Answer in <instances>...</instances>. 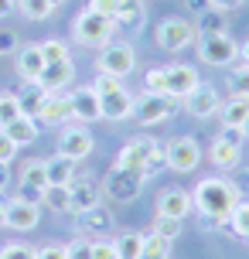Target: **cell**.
<instances>
[{
    "instance_id": "d6986e66",
    "label": "cell",
    "mask_w": 249,
    "mask_h": 259,
    "mask_svg": "<svg viewBox=\"0 0 249 259\" xmlns=\"http://www.w3.org/2000/svg\"><path fill=\"white\" fill-rule=\"evenodd\" d=\"M68 103H72V116L75 123H96V119H103L99 113V92L92 89V85H82L68 96Z\"/></svg>"
},
{
    "instance_id": "b9f144b4",
    "label": "cell",
    "mask_w": 249,
    "mask_h": 259,
    "mask_svg": "<svg viewBox=\"0 0 249 259\" xmlns=\"http://www.w3.org/2000/svg\"><path fill=\"white\" fill-rule=\"evenodd\" d=\"M144 89L147 92H160V96H164V68H147Z\"/></svg>"
},
{
    "instance_id": "83f0119b",
    "label": "cell",
    "mask_w": 249,
    "mask_h": 259,
    "mask_svg": "<svg viewBox=\"0 0 249 259\" xmlns=\"http://www.w3.org/2000/svg\"><path fill=\"white\" fill-rule=\"evenodd\" d=\"M106 229H113V215L103 205H96L79 215V232H106Z\"/></svg>"
},
{
    "instance_id": "ffe728a7",
    "label": "cell",
    "mask_w": 249,
    "mask_h": 259,
    "mask_svg": "<svg viewBox=\"0 0 249 259\" xmlns=\"http://www.w3.org/2000/svg\"><path fill=\"white\" fill-rule=\"evenodd\" d=\"M68 191H72V211L75 215H82V211H89V208L103 205V188H99V181L96 178H75V181L68 184Z\"/></svg>"
},
{
    "instance_id": "ab89813d",
    "label": "cell",
    "mask_w": 249,
    "mask_h": 259,
    "mask_svg": "<svg viewBox=\"0 0 249 259\" xmlns=\"http://www.w3.org/2000/svg\"><path fill=\"white\" fill-rule=\"evenodd\" d=\"M65 252H68V259H92V242L79 235V239H72L65 246Z\"/></svg>"
},
{
    "instance_id": "30bf717a",
    "label": "cell",
    "mask_w": 249,
    "mask_h": 259,
    "mask_svg": "<svg viewBox=\"0 0 249 259\" xmlns=\"http://www.w3.org/2000/svg\"><path fill=\"white\" fill-rule=\"evenodd\" d=\"M219 106H222L219 89H215V85H209V82H198L195 89L184 96V109H188V116H195V119L215 116V113H219Z\"/></svg>"
},
{
    "instance_id": "1f68e13d",
    "label": "cell",
    "mask_w": 249,
    "mask_h": 259,
    "mask_svg": "<svg viewBox=\"0 0 249 259\" xmlns=\"http://www.w3.org/2000/svg\"><path fill=\"white\" fill-rule=\"evenodd\" d=\"M14 7H21V14H24L27 21H48L55 14L52 0H17Z\"/></svg>"
},
{
    "instance_id": "bcb514c9",
    "label": "cell",
    "mask_w": 249,
    "mask_h": 259,
    "mask_svg": "<svg viewBox=\"0 0 249 259\" xmlns=\"http://www.w3.org/2000/svg\"><path fill=\"white\" fill-rule=\"evenodd\" d=\"M38 259H68L65 246H55V242H48V246L38 249Z\"/></svg>"
},
{
    "instance_id": "7c38bea8",
    "label": "cell",
    "mask_w": 249,
    "mask_h": 259,
    "mask_svg": "<svg viewBox=\"0 0 249 259\" xmlns=\"http://www.w3.org/2000/svg\"><path fill=\"white\" fill-rule=\"evenodd\" d=\"M4 225L14 229V232H31L41 225V208L38 201H27V198H14L7 205V215H4Z\"/></svg>"
},
{
    "instance_id": "f1b7e54d",
    "label": "cell",
    "mask_w": 249,
    "mask_h": 259,
    "mask_svg": "<svg viewBox=\"0 0 249 259\" xmlns=\"http://www.w3.org/2000/svg\"><path fill=\"white\" fill-rule=\"evenodd\" d=\"M225 229L236 235V239H249V201L239 198V205L229 211V219H225Z\"/></svg>"
},
{
    "instance_id": "e0dca14e",
    "label": "cell",
    "mask_w": 249,
    "mask_h": 259,
    "mask_svg": "<svg viewBox=\"0 0 249 259\" xmlns=\"http://www.w3.org/2000/svg\"><path fill=\"white\" fill-rule=\"evenodd\" d=\"M38 119L45 123V126H68L72 123V103H68V96H62V92H48L45 96V103H41L38 109Z\"/></svg>"
},
{
    "instance_id": "f6af8a7d",
    "label": "cell",
    "mask_w": 249,
    "mask_h": 259,
    "mask_svg": "<svg viewBox=\"0 0 249 259\" xmlns=\"http://www.w3.org/2000/svg\"><path fill=\"white\" fill-rule=\"evenodd\" d=\"M92 259H116V246L106 242V239H96L92 242Z\"/></svg>"
},
{
    "instance_id": "5bb4252c",
    "label": "cell",
    "mask_w": 249,
    "mask_h": 259,
    "mask_svg": "<svg viewBox=\"0 0 249 259\" xmlns=\"http://www.w3.org/2000/svg\"><path fill=\"white\" fill-rule=\"evenodd\" d=\"M191 208H195V201H191V191H184V188H168L157 194V219L184 222L191 215Z\"/></svg>"
},
{
    "instance_id": "11a10c76",
    "label": "cell",
    "mask_w": 249,
    "mask_h": 259,
    "mask_svg": "<svg viewBox=\"0 0 249 259\" xmlns=\"http://www.w3.org/2000/svg\"><path fill=\"white\" fill-rule=\"evenodd\" d=\"M7 188V164H0V191Z\"/></svg>"
},
{
    "instance_id": "8992f818",
    "label": "cell",
    "mask_w": 249,
    "mask_h": 259,
    "mask_svg": "<svg viewBox=\"0 0 249 259\" xmlns=\"http://www.w3.org/2000/svg\"><path fill=\"white\" fill-rule=\"evenodd\" d=\"M198 58L215 68H229L239 58V45L229 34H201L198 38Z\"/></svg>"
},
{
    "instance_id": "6da1fadb",
    "label": "cell",
    "mask_w": 249,
    "mask_h": 259,
    "mask_svg": "<svg viewBox=\"0 0 249 259\" xmlns=\"http://www.w3.org/2000/svg\"><path fill=\"white\" fill-rule=\"evenodd\" d=\"M191 201H195L198 215L209 222L205 229H215V225H222V222L229 219V211L239 205V191H236V184L225 181V178H205V181H198Z\"/></svg>"
},
{
    "instance_id": "f35d334b",
    "label": "cell",
    "mask_w": 249,
    "mask_h": 259,
    "mask_svg": "<svg viewBox=\"0 0 249 259\" xmlns=\"http://www.w3.org/2000/svg\"><path fill=\"white\" fill-rule=\"evenodd\" d=\"M0 259H38V249L24 246V242H7V246H0Z\"/></svg>"
},
{
    "instance_id": "d590c367",
    "label": "cell",
    "mask_w": 249,
    "mask_h": 259,
    "mask_svg": "<svg viewBox=\"0 0 249 259\" xmlns=\"http://www.w3.org/2000/svg\"><path fill=\"white\" fill-rule=\"evenodd\" d=\"M38 45H41V55H45V62H72V48H68L65 41L48 38V41H38Z\"/></svg>"
},
{
    "instance_id": "ee69618b",
    "label": "cell",
    "mask_w": 249,
    "mask_h": 259,
    "mask_svg": "<svg viewBox=\"0 0 249 259\" xmlns=\"http://www.w3.org/2000/svg\"><path fill=\"white\" fill-rule=\"evenodd\" d=\"M14 157H17V143H14L11 137L0 130V164H11Z\"/></svg>"
},
{
    "instance_id": "2e32d148",
    "label": "cell",
    "mask_w": 249,
    "mask_h": 259,
    "mask_svg": "<svg viewBox=\"0 0 249 259\" xmlns=\"http://www.w3.org/2000/svg\"><path fill=\"white\" fill-rule=\"evenodd\" d=\"M14 65H17V75L24 78V82H38L41 68H45V55H41V45L38 41H27V45H17V52H14Z\"/></svg>"
},
{
    "instance_id": "7bdbcfd3",
    "label": "cell",
    "mask_w": 249,
    "mask_h": 259,
    "mask_svg": "<svg viewBox=\"0 0 249 259\" xmlns=\"http://www.w3.org/2000/svg\"><path fill=\"white\" fill-rule=\"evenodd\" d=\"M119 7H123V0H89V11L106 14V17H116Z\"/></svg>"
},
{
    "instance_id": "f546056e",
    "label": "cell",
    "mask_w": 249,
    "mask_h": 259,
    "mask_svg": "<svg viewBox=\"0 0 249 259\" xmlns=\"http://www.w3.org/2000/svg\"><path fill=\"white\" fill-rule=\"evenodd\" d=\"M195 34H225V11H209L198 14V24H195Z\"/></svg>"
},
{
    "instance_id": "836d02e7",
    "label": "cell",
    "mask_w": 249,
    "mask_h": 259,
    "mask_svg": "<svg viewBox=\"0 0 249 259\" xmlns=\"http://www.w3.org/2000/svg\"><path fill=\"white\" fill-rule=\"evenodd\" d=\"M168 239H160L154 229L150 232H144V252H140V259H168Z\"/></svg>"
},
{
    "instance_id": "680465c9",
    "label": "cell",
    "mask_w": 249,
    "mask_h": 259,
    "mask_svg": "<svg viewBox=\"0 0 249 259\" xmlns=\"http://www.w3.org/2000/svg\"><path fill=\"white\" fill-rule=\"evenodd\" d=\"M62 4H65V0H52V7H62Z\"/></svg>"
},
{
    "instance_id": "cb8c5ba5",
    "label": "cell",
    "mask_w": 249,
    "mask_h": 259,
    "mask_svg": "<svg viewBox=\"0 0 249 259\" xmlns=\"http://www.w3.org/2000/svg\"><path fill=\"white\" fill-rule=\"evenodd\" d=\"M249 116V99L246 96H232V99H225L219 106V119H222V126H242Z\"/></svg>"
},
{
    "instance_id": "681fc988",
    "label": "cell",
    "mask_w": 249,
    "mask_h": 259,
    "mask_svg": "<svg viewBox=\"0 0 249 259\" xmlns=\"http://www.w3.org/2000/svg\"><path fill=\"white\" fill-rule=\"evenodd\" d=\"M17 52V38H14L11 31H4L0 34V55H14Z\"/></svg>"
},
{
    "instance_id": "8fae6325",
    "label": "cell",
    "mask_w": 249,
    "mask_h": 259,
    "mask_svg": "<svg viewBox=\"0 0 249 259\" xmlns=\"http://www.w3.org/2000/svg\"><path fill=\"white\" fill-rule=\"evenodd\" d=\"M140 188H144L140 170L113 167V170H109V178H106V184H103V194H106V198H116V201H130V198H137Z\"/></svg>"
},
{
    "instance_id": "52a82bcc",
    "label": "cell",
    "mask_w": 249,
    "mask_h": 259,
    "mask_svg": "<svg viewBox=\"0 0 249 259\" xmlns=\"http://www.w3.org/2000/svg\"><path fill=\"white\" fill-rule=\"evenodd\" d=\"M92 147H96V140H92V133L86 130V123H68L62 130V137H58V154L75 160V164L92 154Z\"/></svg>"
},
{
    "instance_id": "9f6ffc18",
    "label": "cell",
    "mask_w": 249,
    "mask_h": 259,
    "mask_svg": "<svg viewBox=\"0 0 249 259\" xmlns=\"http://www.w3.org/2000/svg\"><path fill=\"white\" fill-rule=\"evenodd\" d=\"M7 205H11V201H4V198H0V222H4V215H7Z\"/></svg>"
},
{
    "instance_id": "d4e9b609",
    "label": "cell",
    "mask_w": 249,
    "mask_h": 259,
    "mask_svg": "<svg viewBox=\"0 0 249 259\" xmlns=\"http://www.w3.org/2000/svg\"><path fill=\"white\" fill-rule=\"evenodd\" d=\"M45 170H48V184H72L75 181V160L55 154L45 160Z\"/></svg>"
},
{
    "instance_id": "6f0895ef",
    "label": "cell",
    "mask_w": 249,
    "mask_h": 259,
    "mask_svg": "<svg viewBox=\"0 0 249 259\" xmlns=\"http://www.w3.org/2000/svg\"><path fill=\"white\" fill-rule=\"evenodd\" d=\"M242 137H246V143H249V116H246V123H242Z\"/></svg>"
},
{
    "instance_id": "9a60e30c",
    "label": "cell",
    "mask_w": 249,
    "mask_h": 259,
    "mask_svg": "<svg viewBox=\"0 0 249 259\" xmlns=\"http://www.w3.org/2000/svg\"><path fill=\"white\" fill-rule=\"evenodd\" d=\"M198 82L201 78L191 65H168L164 68V96H171V99H184Z\"/></svg>"
},
{
    "instance_id": "44dd1931",
    "label": "cell",
    "mask_w": 249,
    "mask_h": 259,
    "mask_svg": "<svg viewBox=\"0 0 249 259\" xmlns=\"http://www.w3.org/2000/svg\"><path fill=\"white\" fill-rule=\"evenodd\" d=\"M72 78H75L72 62H48L45 68H41V75H38V85L45 92H58V89H65Z\"/></svg>"
},
{
    "instance_id": "3957f363",
    "label": "cell",
    "mask_w": 249,
    "mask_h": 259,
    "mask_svg": "<svg viewBox=\"0 0 249 259\" xmlns=\"http://www.w3.org/2000/svg\"><path fill=\"white\" fill-rule=\"evenodd\" d=\"M92 89L99 92V113L103 119H130L133 113V96L127 92L123 78H113V75H103L92 82Z\"/></svg>"
},
{
    "instance_id": "e575fe53",
    "label": "cell",
    "mask_w": 249,
    "mask_h": 259,
    "mask_svg": "<svg viewBox=\"0 0 249 259\" xmlns=\"http://www.w3.org/2000/svg\"><path fill=\"white\" fill-rule=\"evenodd\" d=\"M229 89H232V96H246L249 99V65L246 62L229 68Z\"/></svg>"
},
{
    "instance_id": "ba28073f",
    "label": "cell",
    "mask_w": 249,
    "mask_h": 259,
    "mask_svg": "<svg viewBox=\"0 0 249 259\" xmlns=\"http://www.w3.org/2000/svg\"><path fill=\"white\" fill-rule=\"evenodd\" d=\"M154 34H157V45L164 52H184L195 41V27L188 24L184 17H164Z\"/></svg>"
},
{
    "instance_id": "603a6c76",
    "label": "cell",
    "mask_w": 249,
    "mask_h": 259,
    "mask_svg": "<svg viewBox=\"0 0 249 259\" xmlns=\"http://www.w3.org/2000/svg\"><path fill=\"white\" fill-rule=\"evenodd\" d=\"M147 21V7L140 4V0H123V7H119V14L113 17V24H116V31H140Z\"/></svg>"
},
{
    "instance_id": "f907efd6",
    "label": "cell",
    "mask_w": 249,
    "mask_h": 259,
    "mask_svg": "<svg viewBox=\"0 0 249 259\" xmlns=\"http://www.w3.org/2000/svg\"><path fill=\"white\" fill-rule=\"evenodd\" d=\"M212 7H215V11H236V7H242V4H246V0H209Z\"/></svg>"
},
{
    "instance_id": "484cf974",
    "label": "cell",
    "mask_w": 249,
    "mask_h": 259,
    "mask_svg": "<svg viewBox=\"0 0 249 259\" xmlns=\"http://www.w3.org/2000/svg\"><path fill=\"white\" fill-rule=\"evenodd\" d=\"M41 201L52 208L55 215H68L72 211V191H68V184H48L41 191Z\"/></svg>"
},
{
    "instance_id": "db71d44e",
    "label": "cell",
    "mask_w": 249,
    "mask_h": 259,
    "mask_svg": "<svg viewBox=\"0 0 249 259\" xmlns=\"http://www.w3.org/2000/svg\"><path fill=\"white\" fill-rule=\"evenodd\" d=\"M239 62L249 65V41H246V45H239Z\"/></svg>"
},
{
    "instance_id": "4316f807",
    "label": "cell",
    "mask_w": 249,
    "mask_h": 259,
    "mask_svg": "<svg viewBox=\"0 0 249 259\" xmlns=\"http://www.w3.org/2000/svg\"><path fill=\"white\" fill-rule=\"evenodd\" d=\"M4 133H7L17 147H24V143H34V140H38V123H34V116H17L14 123H7V126H4Z\"/></svg>"
},
{
    "instance_id": "4fadbf2b",
    "label": "cell",
    "mask_w": 249,
    "mask_h": 259,
    "mask_svg": "<svg viewBox=\"0 0 249 259\" xmlns=\"http://www.w3.org/2000/svg\"><path fill=\"white\" fill-rule=\"evenodd\" d=\"M157 147V140L154 137H130V140L123 143V150L116 154V164L113 167H123V170H144L147 157H150V150ZM144 178V174H140Z\"/></svg>"
},
{
    "instance_id": "ac0fdd59",
    "label": "cell",
    "mask_w": 249,
    "mask_h": 259,
    "mask_svg": "<svg viewBox=\"0 0 249 259\" xmlns=\"http://www.w3.org/2000/svg\"><path fill=\"white\" fill-rule=\"evenodd\" d=\"M45 188H48V170H45V160H24V164H21V194H17V198L38 201Z\"/></svg>"
},
{
    "instance_id": "7402d4cb",
    "label": "cell",
    "mask_w": 249,
    "mask_h": 259,
    "mask_svg": "<svg viewBox=\"0 0 249 259\" xmlns=\"http://www.w3.org/2000/svg\"><path fill=\"white\" fill-rule=\"evenodd\" d=\"M209 160H212L219 170H236L239 160H242V147H236V143H225L222 137H215V143H212V150H209Z\"/></svg>"
},
{
    "instance_id": "74e56055",
    "label": "cell",
    "mask_w": 249,
    "mask_h": 259,
    "mask_svg": "<svg viewBox=\"0 0 249 259\" xmlns=\"http://www.w3.org/2000/svg\"><path fill=\"white\" fill-rule=\"evenodd\" d=\"M164 167H168V147H164V143L157 140V147L150 150V157H147V164H144V170H140V174H144V181H147V178L160 174Z\"/></svg>"
},
{
    "instance_id": "5b68a950",
    "label": "cell",
    "mask_w": 249,
    "mask_h": 259,
    "mask_svg": "<svg viewBox=\"0 0 249 259\" xmlns=\"http://www.w3.org/2000/svg\"><path fill=\"white\" fill-rule=\"evenodd\" d=\"M171 116H174V99H171V96L144 92L140 99H133L130 119H137L140 126H154V123H164V119H171Z\"/></svg>"
},
{
    "instance_id": "9c48e42d",
    "label": "cell",
    "mask_w": 249,
    "mask_h": 259,
    "mask_svg": "<svg viewBox=\"0 0 249 259\" xmlns=\"http://www.w3.org/2000/svg\"><path fill=\"white\" fill-rule=\"evenodd\" d=\"M201 160V147H198L195 137H174L168 143V167L178 170V174H191Z\"/></svg>"
},
{
    "instance_id": "816d5d0a",
    "label": "cell",
    "mask_w": 249,
    "mask_h": 259,
    "mask_svg": "<svg viewBox=\"0 0 249 259\" xmlns=\"http://www.w3.org/2000/svg\"><path fill=\"white\" fill-rule=\"evenodd\" d=\"M184 4H188V7H191L195 14H201V11H209V7H212L209 0H184Z\"/></svg>"
},
{
    "instance_id": "277c9868",
    "label": "cell",
    "mask_w": 249,
    "mask_h": 259,
    "mask_svg": "<svg viewBox=\"0 0 249 259\" xmlns=\"http://www.w3.org/2000/svg\"><path fill=\"white\" fill-rule=\"evenodd\" d=\"M96 65H99L103 75L127 78L133 68H137V52H133V45H127V41H109L106 48H99Z\"/></svg>"
},
{
    "instance_id": "60d3db41",
    "label": "cell",
    "mask_w": 249,
    "mask_h": 259,
    "mask_svg": "<svg viewBox=\"0 0 249 259\" xmlns=\"http://www.w3.org/2000/svg\"><path fill=\"white\" fill-rule=\"evenodd\" d=\"M154 232L160 235V239H178V235H181V222L178 219H157V225H154Z\"/></svg>"
},
{
    "instance_id": "91938a15",
    "label": "cell",
    "mask_w": 249,
    "mask_h": 259,
    "mask_svg": "<svg viewBox=\"0 0 249 259\" xmlns=\"http://www.w3.org/2000/svg\"><path fill=\"white\" fill-rule=\"evenodd\" d=\"M246 242H249V239H246Z\"/></svg>"
},
{
    "instance_id": "8d00e7d4",
    "label": "cell",
    "mask_w": 249,
    "mask_h": 259,
    "mask_svg": "<svg viewBox=\"0 0 249 259\" xmlns=\"http://www.w3.org/2000/svg\"><path fill=\"white\" fill-rule=\"evenodd\" d=\"M17 116H24L21 113V99L14 92H0V130L7 126V123H14Z\"/></svg>"
},
{
    "instance_id": "4dcf8cb0",
    "label": "cell",
    "mask_w": 249,
    "mask_h": 259,
    "mask_svg": "<svg viewBox=\"0 0 249 259\" xmlns=\"http://www.w3.org/2000/svg\"><path fill=\"white\" fill-rule=\"evenodd\" d=\"M113 246H116V259H140V252H144V232H123Z\"/></svg>"
},
{
    "instance_id": "c3c4849f",
    "label": "cell",
    "mask_w": 249,
    "mask_h": 259,
    "mask_svg": "<svg viewBox=\"0 0 249 259\" xmlns=\"http://www.w3.org/2000/svg\"><path fill=\"white\" fill-rule=\"evenodd\" d=\"M232 184H236L239 198H249V170H239L236 178H232Z\"/></svg>"
},
{
    "instance_id": "f5cc1de1",
    "label": "cell",
    "mask_w": 249,
    "mask_h": 259,
    "mask_svg": "<svg viewBox=\"0 0 249 259\" xmlns=\"http://www.w3.org/2000/svg\"><path fill=\"white\" fill-rule=\"evenodd\" d=\"M14 4H17V0H0V17H7V14L14 11Z\"/></svg>"
},
{
    "instance_id": "d6a6232c",
    "label": "cell",
    "mask_w": 249,
    "mask_h": 259,
    "mask_svg": "<svg viewBox=\"0 0 249 259\" xmlns=\"http://www.w3.org/2000/svg\"><path fill=\"white\" fill-rule=\"evenodd\" d=\"M45 96H48V92L41 89L38 82H27V92H24V96H17V99H21V113H24V116H38Z\"/></svg>"
},
{
    "instance_id": "7dc6e473",
    "label": "cell",
    "mask_w": 249,
    "mask_h": 259,
    "mask_svg": "<svg viewBox=\"0 0 249 259\" xmlns=\"http://www.w3.org/2000/svg\"><path fill=\"white\" fill-rule=\"evenodd\" d=\"M219 137H222L225 143H236V147H242V140H246V137H242V126H222Z\"/></svg>"
},
{
    "instance_id": "7a4b0ae2",
    "label": "cell",
    "mask_w": 249,
    "mask_h": 259,
    "mask_svg": "<svg viewBox=\"0 0 249 259\" xmlns=\"http://www.w3.org/2000/svg\"><path fill=\"white\" fill-rule=\"evenodd\" d=\"M116 34V24H113V17H106V14H96V11H86L75 14V21H72V41L82 45V48H106L109 41Z\"/></svg>"
}]
</instances>
